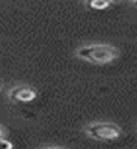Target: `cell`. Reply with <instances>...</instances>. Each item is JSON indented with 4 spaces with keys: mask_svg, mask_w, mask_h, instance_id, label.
Instances as JSON below:
<instances>
[{
    "mask_svg": "<svg viewBox=\"0 0 137 149\" xmlns=\"http://www.w3.org/2000/svg\"><path fill=\"white\" fill-rule=\"evenodd\" d=\"M89 134L101 140H113L121 136V130L113 124H97L89 128Z\"/></svg>",
    "mask_w": 137,
    "mask_h": 149,
    "instance_id": "2",
    "label": "cell"
},
{
    "mask_svg": "<svg viewBox=\"0 0 137 149\" xmlns=\"http://www.w3.org/2000/svg\"><path fill=\"white\" fill-rule=\"evenodd\" d=\"M112 2H128V0H112Z\"/></svg>",
    "mask_w": 137,
    "mask_h": 149,
    "instance_id": "6",
    "label": "cell"
},
{
    "mask_svg": "<svg viewBox=\"0 0 137 149\" xmlns=\"http://www.w3.org/2000/svg\"><path fill=\"white\" fill-rule=\"evenodd\" d=\"M12 96L18 101H32L35 98V92L29 89V87H20V89L12 92Z\"/></svg>",
    "mask_w": 137,
    "mask_h": 149,
    "instance_id": "3",
    "label": "cell"
},
{
    "mask_svg": "<svg viewBox=\"0 0 137 149\" xmlns=\"http://www.w3.org/2000/svg\"><path fill=\"white\" fill-rule=\"evenodd\" d=\"M134 5H136V6H137V0H134Z\"/></svg>",
    "mask_w": 137,
    "mask_h": 149,
    "instance_id": "7",
    "label": "cell"
},
{
    "mask_svg": "<svg viewBox=\"0 0 137 149\" xmlns=\"http://www.w3.org/2000/svg\"><path fill=\"white\" fill-rule=\"evenodd\" d=\"M11 148H12V145L8 142V140L0 137V149H11Z\"/></svg>",
    "mask_w": 137,
    "mask_h": 149,
    "instance_id": "5",
    "label": "cell"
},
{
    "mask_svg": "<svg viewBox=\"0 0 137 149\" xmlns=\"http://www.w3.org/2000/svg\"><path fill=\"white\" fill-rule=\"evenodd\" d=\"M88 3L93 9H106L112 5V0H89Z\"/></svg>",
    "mask_w": 137,
    "mask_h": 149,
    "instance_id": "4",
    "label": "cell"
},
{
    "mask_svg": "<svg viewBox=\"0 0 137 149\" xmlns=\"http://www.w3.org/2000/svg\"><path fill=\"white\" fill-rule=\"evenodd\" d=\"M79 56L95 63H107L118 56V50L110 45H90L83 47L79 51Z\"/></svg>",
    "mask_w": 137,
    "mask_h": 149,
    "instance_id": "1",
    "label": "cell"
},
{
    "mask_svg": "<svg viewBox=\"0 0 137 149\" xmlns=\"http://www.w3.org/2000/svg\"><path fill=\"white\" fill-rule=\"evenodd\" d=\"M0 137H2V131H0Z\"/></svg>",
    "mask_w": 137,
    "mask_h": 149,
    "instance_id": "8",
    "label": "cell"
}]
</instances>
